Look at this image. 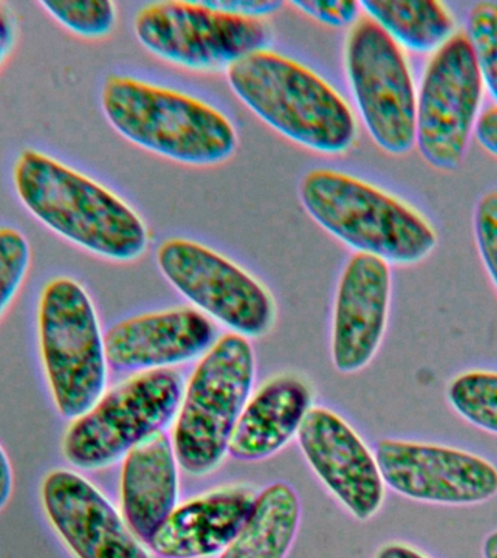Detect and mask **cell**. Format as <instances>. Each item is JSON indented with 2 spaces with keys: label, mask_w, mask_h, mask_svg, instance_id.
<instances>
[{
  "label": "cell",
  "mask_w": 497,
  "mask_h": 558,
  "mask_svg": "<svg viewBox=\"0 0 497 558\" xmlns=\"http://www.w3.org/2000/svg\"><path fill=\"white\" fill-rule=\"evenodd\" d=\"M248 487L226 486L183 501L148 541L161 558H209L225 551L252 512Z\"/></svg>",
  "instance_id": "e0dca14e"
},
{
  "label": "cell",
  "mask_w": 497,
  "mask_h": 558,
  "mask_svg": "<svg viewBox=\"0 0 497 558\" xmlns=\"http://www.w3.org/2000/svg\"><path fill=\"white\" fill-rule=\"evenodd\" d=\"M22 207L48 231L100 259L133 262L148 246L143 218L120 195L37 148H25L12 168Z\"/></svg>",
  "instance_id": "6da1fadb"
},
{
  "label": "cell",
  "mask_w": 497,
  "mask_h": 558,
  "mask_svg": "<svg viewBox=\"0 0 497 558\" xmlns=\"http://www.w3.org/2000/svg\"><path fill=\"white\" fill-rule=\"evenodd\" d=\"M183 390L182 375L173 368L135 373L74 418L63 439L65 460L81 470H102L124 460L177 418Z\"/></svg>",
  "instance_id": "52a82bcc"
},
{
  "label": "cell",
  "mask_w": 497,
  "mask_h": 558,
  "mask_svg": "<svg viewBox=\"0 0 497 558\" xmlns=\"http://www.w3.org/2000/svg\"><path fill=\"white\" fill-rule=\"evenodd\" d=\"M100 108L126 142L177 163L220 165L238 148L233 122L220 109L130 74L105 78Z\"/></svg>",
  "instance_id": "3957f363"
},
{
  "label": "cell",
  "mask_w": 497,
  "mask_h": 558,
  "mask_svg": "<svg viewBox=\"0 0 497 558\" xmlns=\"http://www.w3.org/2000/svg\"><path fill=\"white\" fill-rule=\"evenodd\" d=\"M301 505L286 482L266 486L256 495L246 523L220 558H286L294 544Z\"/></svg>",
  "instance_id": "ffe728a7"
},
{
  "label": "cell",
  "mask_w": 497,
  "mask_h": 558,
  "mask_svg": "<svg viewBox=\"0 0 497 558\" xmlns=\"http://www.w3.org/2000/svg\"><path fill=\"white\" fill-rule=\"evenodd\" d=\"M482 553L483 558H497V530L484 538Z\"/></svg>",
  "instance_id": "d6a6232c"
},
{
  "label": "cell",
  "mask_w": 497,
  "mask_h": 558,
  "mask_svg": "<svg viewBox=\"0 0 497 558\" xmlns=\"http://www.w3.org/2000/svg\"><path fill=\"white\" fill-rule=\"evenodd\" d=\"M362 11L401 48L414 52L438 51L456 29L447 4L435 0H365Z\"/></svg>",
  "instance_id": "44dd1931"
},
{
  "label": "cell",
  "mask_w": 497,
  "mask_h": 558,
  "mask_svg": "<svg viewBox=\"0 0 497 558\" xmlns=\"http://www.w3.org/2000/svg\"><path fill=\"white\" fill-rule=\"evenodd\" d=\"M44 512L76 558H151L122 514L98 487L69 470L41 486Z\"/></svg>",
  "instance_id": "5bb4252c"
},
{
  "label": "cell",
  "mask_w": 497,
  "mask_h": 558,
  "mask_svg": "<svg viewBox=\"0 0 497 558\" xmlns=\"http://www.w3.org/2000/svg\"><path fill=\"white\" fill-rule=\"evenodd\" d=\"M300 201L327 233L388 265H416L438 246L435 227L416 208L340 170H308L301 179Z\"/></svg>",
  "instance_id": "277c9868"
},
{
  "label": "cell",
  "mask_w": 497,
  "mask_h": 558,
  "mask_svg": "<svg viewBox=\"0 0 497 558\" xmlns=\"http://www.w3.org/2000/svg\"><path fill=\"white\" fill-rule=\"evenodd\" d=\"M374 453L386 487L405 499L440 506H474L497 496V466L465 449L381 439Z\"/></svg>",
  "instance_id": "7c38bea8"
},
{
  "label": "cell",
  "mask_w": 497,
  "mask_h": 558,
  "mask_svg": "<svg viewBox=\"0 0 497 558\" xmlns=\"http://www.w3.org/2000/svg\"><path fill=\"white\" fill-rule=\"evenodd\" d=\"M447 400L470 425L497 436V371L473 369L457 375L448 384Z\"/></svg>",
  "instance_id": "7402d4cb"
},
{
  "label": "cell",
  "mask_w": 497,
  "mask_h": 558,
  "mask_svg": "<svg viewBox=\"0 0 497 558\" xmlns=\"http://www.w3.org/2000/svg\"><path fill=\"white\" fill-rule=\"evenodd\" d=\"M256 377V356L243 336L222 335L201 356L183 390L172 430L179 466L211 474L229 456L231 435Z\"/></svg>",
  "instance_id": "5b68a950"
},
{
  "label": "cell",
  "mask_w": 497,
  "mask_h": 558,
  "mask_svg": "<svg viewBox=\"0 0 497 558\" xmlns=\"http://www.w3.org/2000/svg\"><path fill=\"white\" fill-rule=\"evenodd\" d=\"M235 98L270 129L322 155H342L356 140L343 96L307 65L281 52H252L226 70Z\"/></svg>",
  "instance_id": "7a4b0ae2"
},
{
  "label": "cell",
  "mask_w": 497,
  "mask_h": 558,
  "mask_svg": "<svg viewBox=\"0 0 497 558\" xmlns=\"http://www.w3.org/2000/svg\"><path fill=\"white\" fill-rule=\"evenodd\" d=\"M38 342L57 412L81 417L104 396L108 361L98 313L81 282L56 277L38 301Z\"/></svg>",
  "instance_id": "8992f818"
},
{
  "label": "cell",
  "mask_w": 497,
  "mask_h": 558,
  "mask_svg": "<svg viewBox=\"0 0 497 558\" xmlns=\"http://www.w3.org/2000/svg\"><path fill=\"white\" fill-rule=\"evenodd\" d=\"M33 264L29 240L15 227H0V317L11 307Z\"/></svg>",
  "instance_id": "d4e9b609"
},
{
  "label": "cell",
  "mask_w": 497,
  "mask_h": 558,
  "mask_svg": "<svg viewBox=\"0 0 497 558\" xmlns=\"http://www.w3.org/2000/svg\"><path fill=\"white\" fill-rule=\"evenodd\" d=\"M156 262L166 281L192 307L231 333L251 339L272 329V295L229 257L195 240L172 238L157 248Z\"/></svg>",
  "instance_id": "8fae6325"
},
{
  "label": "cell",
  "mask_w": 497,
  "mask_h": 558,
  "mask_svg": "<svg viewBox=\"0 0 497 558\" xmlns=\"http://www.w3.org/2000/svg\"><path fill=\"white\" fill-rule=\"evenodd\" d=\"M475 247L497 291V190L488 191L475 204Z\"/></svg>",
  "instance_id": "484cf974"
},
{
  "label": "cell",
  "mask_w": 497,
  "mask_h": 558,
  "mask_svg": "<svg viewBox=\"0 0 497 558\" xmlns=\"http://www.w3.org/2000/svg\"><path fill=\"white\" fill-rule=\"evenodd\" d=\"M214 7L222 11L235 13V15L255 17L272 15L283 7L278 0H214Z\"/></svg>",
  "instance_id": "83f0119b"
},
{
  "label": "cell",
  "mask_w": 497,
  "mask_h": 558,
  "mask_svg": "<svg viewBox=\"0 0 497 558\" xmlns=\"http://www.w3.org/2000/svg\"><path fill=\"white\" fill-rule=\"evenodd\" d=\"M375 558H429L412 545L404 543H388L375 554Z\"/></svg>",
  "instance_id": "1f68e13d"
},
{
  "label": "cell",
  "mask_w": 497,
  "mask_h": 558,
  "mask_svg": "<svg viewBox=\"0 0 497 558\" xmlns=\"http://www.w3.org/2000/svg\"><path fill=\"white\" fill-rule=\"evenodd\" d=\"M13 475L11 461H9L3 448L0 447V510H2L4 506L8 505L9 499H11Z\"/></svg>",
  "instance_id": "4dcf8cb0"
},
{
  "label": "cell",
  "mask_w": 497,
  "mask_h": 558,
  "mask_svg": "<svg viewBox=\"0 0 497 558\" xmlns=\"http://www.w3.org/2000/svg\"><path fill=\"white\" fill-rule=\"evenodd\" d=\"M474 134L480 147L497 159V105L480 113Z\"/></svg>",
  "instance_id": "f1b7e54d"
},
{
  "label": "cell",
  "mask_w": 497,
  "mask_h": 558,
  "mask_svg": "<svg viewBox=\"0 0 497 558\" xmlns=\"http://www.w3.org/2000/svg\"><path fill=\"white\" fill-rule=\"evenodd\" d=\"M120 499L126 525L147 544L179 500V462L166 432L126 453L122 460Z\"/></svg>",
  "instance_id": "d6986e66"
},
{
  "label": "cell",
  "mask_w": 497,
  "mask_h": 558,
  "mask_svg": "<svg viewBox=\"0 0 497 558\" xmlns=\"http://www.w3.org/2000/svg\"><path fill=\"white\" fill-rule=\"evenodd\" d=\"M133 28L148 52L190 70H227L270 41L264 20L235 15L211 2L147 3L135 13Z\"/></svg>",
  "instance_id": "9c48e42d"
},
{
  "label": "cell",
  "mask_w": 497,
  "mask_h": 558,
  "mask_svg": "<svg viewBox=\"0 0 497 558\" xmlns=\"http://www.w3.org/2000/svg\"><path fill=\"white\" fill-rule=\"evenodd\" d=\"M296 439L310 469L349 514L366 522L379 512L386 484L375 453L340 414L312 408Z\"/></svg>",
  "instance_id": "4fadbf2b"
},
{
  "label": "cell",
  "mask_w": 497,
  "mask_h": 558,
  "mask_svg": "<svg viewBox=\"0 0 497 558\" xmlns=\"http://www.w3.org/2000/svg\"><path fill=\"white\" fill-rule=\"evenodd\" d=\"M308 384L296 375L268 379L251 397L231 435L229 456L234 460H268L299 435L313 408Z\"/></svg>",
  "instance_id": "ac0fdd59"
},
{
  "label": "cell",
  "mask_w": 497,
  "mask_h": 558,
  "mask_svg": "<svg viewBox=\"0 0 497 558\" xmlns=\"http://www.w3.org/2000/svg\"><path fill=\"white\" fill-rule=\"evenodd\" d=\"M390 303V265L364 253L349 257L336 290L331 320V362L339 373H360L377 355Z\"/></svg>",
  "instance_id": "9a60e30c"
},
{
  "label": "cell",
  "mask_w": 497,
  "mask_h": 558,
  "mask_svg": "<svg viewBox=\"0 0 497 558\" xmlns=\"http://www.w3.org/2000/svg\"><path fill=\"white\" fill-rule=\"evenodd\" d=\"M17 37L16 21L12 12L0 3V70L11 56Z\"/></svg>",
  "instance_id": "f546056e"
},
{
  "label": "cell",
  "mask_w": 497,
  "mask_h": 558,
  "mask_svg": "<svg viewBox=\"0 0 497 558\" xmlns=\"http://www.w3.org/2000/svg\"><path fill=\"white\" fill-rule=\"evenodd\" d=\"M211 318L194 307L138 314L105 331L109 368L121 373L168 369L203 356L216 343Z\"/></svg>",
  "instance_id": "2e32d148"
},
{
  "label": "cell",
  "mask_w": 497,
  "mask_h": 558,
  "mask_svg": "<svg viewBox=\"0 0 497 558\" xmlns=\"http://www.w3.org/2000/svg\"><path fill=\"white\" fill-rule=\"evenodd\" d=\"M483 92L469 37L453 34L431 57L417 94L414 146L431 168H460L477 125Z\"/></svg>",
  "instance_id": "30bf717a"
},
{
  "label": "cell",
  "mask_w": 497,
  "mask_h": 558,
  "mask_svg": "<svg viewBox=\"0 0 497 558\" xmlns=\"http://www.w3.org/2000/svg\"><path fill=\"white\" fill-rule=\"evenodd\" d=\"M465 34L473 47L483 85L497 104V3H474L466 17Z\"/></svg>",
  "instance_id": "cb8c5ba5"
},
{
  "label": "cell",
  "mask_w": 497,
  "mask_h": 558,
  "mask_svg": "<svg viewBox=\"0 0 497 558\" xmlns=\"http://www.w3.org/2000/svg\"><path fill=\"white\" fill-rule=\"evenodd\" d=\"M343 65L373 142L391 156L412 151L417 94L403 48L377 22L361 16L344 39Z\"/></svg>",
  "instance_id": "ba28073f"
},
{
  "label": "cell",
  "mask_w": 497,
  "mask_h": 558,
  "mask_svg": "<svg viewBox=\"0 0 497 558\" xmlns=\"http://www.w3.org/2000/svg\"><path fill=\"white\" fill-rule=\"evenodd\" d=\"M38 7L78 38H105L116 28L117 7L108 0H46Z\"/></svg>",
  "instance_id": "603a6c76"
},
{
  "label": "cell",
  "mask_w": 497,
  "mask_h": 558,
  "mask_svg": "<svg viewBox=\"0 0 497 558\" xmlns=\"http://www.w3.org/2000/svg\"><path fill=\"white\" fill-rule=\"evenodd\" d=\"M291 4L313 20L335 28L355 24L362 11L360 2L349 0H303Z\"/></svg>",
  "instance_id": "4316f807"
}]
</instances>
